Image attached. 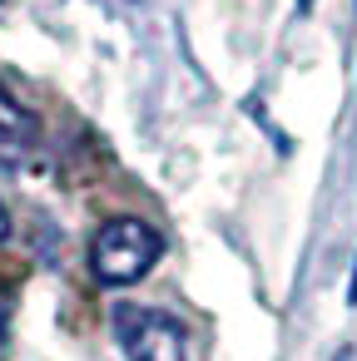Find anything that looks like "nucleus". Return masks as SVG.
Instances as JSON below:
<instances>
[{
	"instance_id": "obj_4",
	"label": "nucleus",
	"mask_w": 357,
	"mask_h": 361,
	"mask_svg": "<svg viewBox=\"0 0 357 361\" xmlns=\"http://www.w3.org/2000/svg\"><path fill=\"white\" fill-rule=\"evenodd\" d=\"M11 238V213H6V203H0V243Z\"/></svg>"
},
{
	"instance_id": "obj_7",
	"label": "nucleus",
	"mask_w": 357,
	"mask_h": 361,
	"mask_svg": "<svg viewBox=\"0 0 357 361\" xmlns=\"http://www.w3.org/2000/svg\"><path fill=\"white\" fill-rule=\"evenodd\" d=\"M0 6H6V0H0Z\"/></svg>"
},
{
	"instance_id": "obj_3",
	"label": "nucleus",
	"mask_w": 357,
	"mask_h": 361,
	"mask_svg": "<svg viewBox=\"0 0 357 361\" xmlns=\"http://www.w3.org/2000/svg\"><path fill=\"white\" fill-rule=\"evenodd\" d=\"M35 144V114L0 85V154H21Z\"/></svg>"
},
{
	"instance_id": "obj_8",
	"label": "nucleus",
	"mask_w": 357,
	"mask_h": 361,
	"mask_svg": "<svg viewBox=\"0 0 357 361\" xmlns=\"http://www.w3.org/2000/svg\"><path fill=\"white\" fill-rule=\"evenodd\" d=\"M352 6H357V0H352Z\"/></svg>"
},
{
	"instance_id": "obj_1",
	"label": "nucleus",
	"mask_w": 357,
	"mask_h": 361,
	"mask_svg": "<svg viewBox=\"0 0 357 361\" xmlns=\"http://www.w3.org/2000/svg\"><path fill=\"white\" fill-rule=\"evenodd\" d=\"M159 257H164V233L154 223H144V218H129V213L105 218L100 233H95V243H90V272L105 287L139 282Z\"/></svg>"
},
{
	"instance_id": "obj_2",
	"label": "nucleus",
	"mask_w": 357,
	"mask_h": 361,
	"mask_svg": "<svg viewBox=\"0 0 357 361\" xmlns=\"http://www.w3.org/2000/svg\"><path fill=\"white\" fill-rule=\"evenodd\" d=\"M110 322H115V336L129 361H189V331L179 317H169L159 307L119 302V307H110Z\"/></svg>"
},
{
	"instance_id": "obj_6",
	"label": "nucleus",
	"mask_w": 357,
	"mask_h": 361,
	"mask_svg": "<svg viewBox=\"0 0 357 361\" xmlns=\"http://www.w3.org/2000/svg\"><path fill=\"white\" fill-rule=\"evenodd\" d=\"M312 11V0H298V16H308Z\"/></svg>"
},
{
	"instance_id": "obj_5",
	"label": "nucleus",
	"mask_w": 357,
	"mask_h": 361,
	"mask_svg": "<svg viewBox=\"0 0 357 361\" xmlns=\"http://www.w3.org/2000/svg\"><path fill=\"white\" fill-rule=\"evenodd\" d=\"M347 307H357V262H352V282H347Z\"/></svg>"
}]
</instances>
